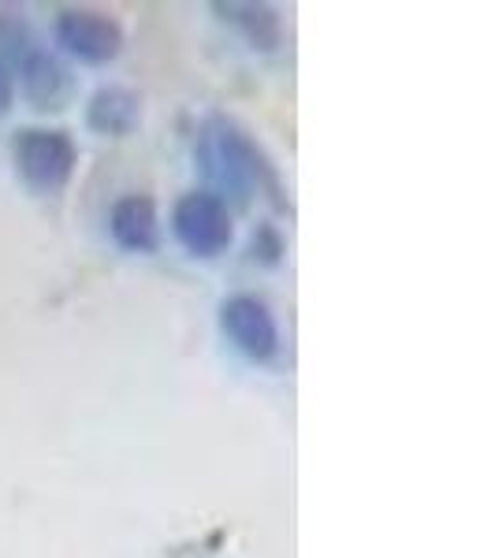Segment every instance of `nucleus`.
<instances>
[{
    "instance_id": "1",
    "label": "nucleus",
    "mask_w": 495,
    "mask_h": 558,
    "mask_svg": "<svg viewBox=\"0 0 495 558\" xmlns=\"http://www.w3.org/2000/svg\"><path fill=\"white\" fill-rule=\"evenodd\" d=\"M15 168L26 179V186L41 194H52L71 179V168H75V146L64 131H20L15 138Z\"/></svg>"
},
{
    "instance_id": "2",
    "label": "nucleus",
    "mask_w": 495,
    "mask_h": 558,
    "mask_svg": "<svg viewBox=\"0 0 495 558\" xmlns=\"http://www.w3.org/2000/svg\"><path fill=\"white\" fill-rule=\"evenodd\" d=\"M172 231L194 257H216L231 246V213L216 194H183L172 209Z\"/></svg>"
},
{
    "instance_id": "3",
    "label": "nucleus",
    "mask_w": 495,
    "mask_h": 558,
    "mask_svg": "<svg viewBox=\"0 0 495 558\" xmlns=\"http://www.w3.org/2000/svg\"><path fill=\"white\" fill-rule=\"evenodd\" d=\"M220 324L228 331V339L236 343L242 354L254 357V362H268L280 347V328L276 317L268 313V305L254 299V294H236L220 305Z\"/></svg>"
},
{
    "instance_id": "4",
    "label": "nucleus",
    "mask_w": 495,
    "mask_h": 558,
    "mask_svg": "<svg viewBox=\"0 0 495 558\" xmlns=\"http://www.w3.org/2000/svg\"><path fill=\"white\" fill-rule=\"evenodd\" d=\"M57 41L86 64H108L120 52L123 31L101 12H64L57 20Z\"/></svg>"
},
{
    "instance_id": "5",
    "label": "nucleus",
    "mask_w": 495,
    "mask_h": 558,
    "mask_svg": "<svg viewBox=\"0 0 495 558\" xmlns=\"http://www.w3.org/2000/svg\"><path fill=\"white\" fill-rule=\"evenodd\" d=\"M108 228H112V239L123 250L146 254V250H153V242H157V209H153L146 194H128L112 205Z\"/></svg>"
},
{
    "instance_id": "6",
    "label": "nucleus",
    "mask_w": 495,
    "mask_h": 558,
    "mask_svg": "<svg viewBox=\"0 0 495 558\" xmlns=\"http://www.w3.org/2000/svg\"><path fill=\"white\" fill-rule=\"evenodd\" d=\"M138 120V97L131 89H97L89 101V128L101 134H128Z\"/></svg>"
},
{
    "instance_id": "7",
    "label": "nucleus",
    "mask_w": 495,
    "mask_h": 558,
    "mask_svg": "<svg viewBox=\"0 0 495 558\" xmlns=\"http://www.w3.org/2000/svg\"><path fill=\"white\" fill-rule=\"evenodd\" d=\"M20 75H23V86L31 97L38 101H57L60 89L68 86L64 78V68L41 49H23V64H20Z\"/></svg>"
},
{
    "instance_id": "8",
    "label": "nucleus",
    "mask_w": 495,
    "mask_h": 558,
    "mask_svg": "<svg viewBox=\"0 0 495 558\" xmlns=\"http://www.w3.org/2000/svg\"><path fill=\"white\" fill-rule=\"evenodd\" d=\"M216 153H220L224 179H231V183H250V179H257L261 168H265L257 157V149L231 128L224 134H216Z\"/></svg>"
},
{
    "instance_id": "9",
    "label": "nucleus",
    "mask_w": 495,
    "mask_h": 558,
    "mask_svg": "<svg viewBox=\"0 0 495 558\" xmlns=\"http://www.w3.org/2000/svg\"><path fill=\"white\" fill-rule=\"evenodd\" d=\"M216 12H224V20H231L236 26L246 31V38L268 49L276 38H280V23H276V12L265 4H216Z\"/></svg>"
},
{
    "instance_id": "10",
    "label": "nucleus",
    "mask_w": 495,
    "mask_h": 558,
    "mask_svg": "<svg viewBox=\"0 0 495 558\" xmlns=\"http://www.w3.org/2000/svg\"><path fill=\"white\" fill-rule=\"evenodd\" d=\"M12 97H15V83H12V71L0 64V116L12 108Z\"/></svg>"
}]
</instances>
